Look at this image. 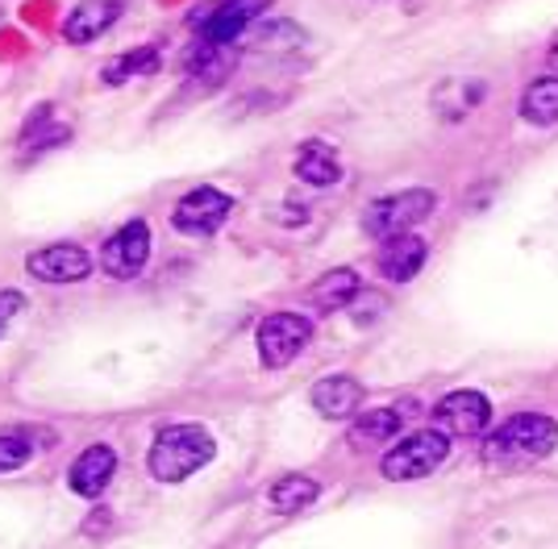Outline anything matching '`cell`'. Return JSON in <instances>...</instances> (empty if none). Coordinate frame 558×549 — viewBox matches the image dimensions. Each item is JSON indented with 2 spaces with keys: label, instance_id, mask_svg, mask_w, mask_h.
<instances>
[{
  "label": "cell",
  "instance_id": "cell-1",
  "mask_svg": "<svg viewBox=\"0 0 558 549\" xmlns=\"http://www.w3.org/2000/svg\"><path fill=\"white\" fill-rule=\"evenodd\" d=\"M217 454V441L201 425H167L150 446V475L159 483H184L201 466H209Z\"/></svg>",
  "mask_w": 558,
  "mask_h": 549
},
{
  "label": "cell",
  "instance_id": "cell-2",
  "mask_svg": "<svg viewBox=\"0 0 558 549\" xmlns=\"http://www.w3.org/2000/svg\"><path fill=\"white\" fill-rule=\"evenodd\" d=\"M558 446V420L542 416V412H521L509 416L496 434H488V457H509V462H534V457L555 454Z\"/></svg>",
  "mask_w": 558,
  "mask_h": 549
},
{
  "label": "cell",
  "instance_id": "cell-3",
  "mask_svg": "<svg viewBox=\"0 0 558 549\" xmlns=\"http://www.w3.org/2000/svg\"><path fill=\"white\" fill-rule=\"evenodd\" d=\"M434 205H438V196L429 187H404V192L379 196V200L363 208V229L379 242H388V237H400L413 225H421L434 212Z\"/></svg>",
  "mask_w": 558,
  "mask_h": 549
},
{
  "label": "cell",
  "instance_id": "cell-4",
  "mask_svg": "<svg viewBox=\"0 0 558 549\" xmlns=\"http://www.w3.org/2000/svg\"><path fill=\"white\" fill-rule=\"evenodd\" d=\"M446 454H450V437L442 429H421V434L400 437L392 450L384 454L379 471H384V479L392 483H413L434 475L446 462Z\"/></svg>",
  "mask_w": 558,
  "mask_h": 549
},
{
  "label": "cell",
  "instance_id": "cell-5",
  "mask_svg": "<svg viewBox=\"0 0 558 549\" xmlns=\"http://www.w3.org/2000/svg\"><path fill=\"white\" fill-rule=\"evenodd\" d=\"M271 4L276 0H217V4H205V9L192 13L196 38L209 46H233Z\"/></svg>",
  "mask_w": 558,
  "mask_h": 549
},
{
  "label": "cell",
  "instance_id": "cell-6",
  "mask_svg": "<svg viewBox=\"0 0 558 549\" xmlns=\"http://www.w3.org/2000/svg\"><path fill=\"white\" fill-rule=\"evenodd\" d=\"M308 342H313V320L301 313H271V317H263L255 333L258 363L267 370H283L301 358V350Z\"/></svg>",
  "mask_w": 558,
  "mask_h": 549
},
{
  "label": "cell",
  "instance_id": "cell-7",
  "mask_svg": "<svg viewBox=\"0 0 558 549\" xmlns=\"http://www.w3.org/2000/svg\"><path fill=\"white\" fill-rule=\"evenodd\" d=\"M230 212H233L230 192H221V187H192L171 208V225H175V233H184V237H213L217 229L230 221Z\"/></svg>",
  "mask_w": 558,
  "mask_h": 549
},
{
  "label": "cell",
  "instance_id": "cell-8",
  "mask_svg": "<svg viewBox=\"0 0 558 549\" xmlns=\"http://www.w3.org/2000/svg\"><path fill=\"white\" fill-rule=\"evenodd\" d=\"M146 263H150V225L142 217L125 221L100 246V271L109 279H138L146 271Z\"/></svg>",
  "mask_w": 558,
  "mask_h": 549
},
{
  "label": "cell",
  "instance_id": "cell-9",
  "mask_svg": "<svg viewBox=\"0 0 558 549\" xmlns=\"http://www.w3.org/2000/svg\"><path fill=\"white\" fill-rule=\"evenodd\" d=\"M93 254L84 251L80 242H54L43 246L25 258V271L34 274L38 283H54V288H68V283H84L93 274Z\"/></svg>",
  "mask_w": 558,
  "mask_h": 549
},
{
  "label": "cell",
  "instance_id": "cell-10",
  "mask_svg": "<svg viewBox=\"0 0 558 549\" xmlns=\"http://www.w3.org/2000/svg\"><path fill=\"white\" fill-rule=\"evenodd\" d=\"M434 420H438V429L446 437H475L488 429L492 420V404L488 395H480V391H450L438 400V408H434Z\"/></svg>",
  "mask_w": 558,
  "mask_h": 549
},
{
  "label": "cell",
  "instance_id": "cell-11",
  "mask_svg": "<svg viewBox=\"0 0 558 549\" xmlns=\"http://www.w3.org/2000/svg\"><path fill=\"white\" fill-rule=\"evenodd\" d=\"M488 80L480 75H459V80H442L434 96H429V109L438 121H466L484 100H488Z\"/></svg>",
  "mask_w": 558,
  "mask_h": 549
},
{
  "label": "cell",
  "instance_id": "cell-12",
  "mask_svg": "<svg viewBox=\"0 0 558 549\" xmlns=\"http://www.w3.org/2000/svg\"><path fill=\"white\" fill-rule=\"evenodd\" d=\"M125 13V0H80L63 22V38L71 46H88L96 42L100 34H109Z\"/></svg>",
  "mask_w": 558,
  "mask_h": 549
},
{
  "label": "cell",
  "instance_id": "cell-13",
  "mask_svg": "<svg viewBox=\"0 0 558 549\" xmlns=\"http://www.w3.org/2000/svg\"><path fill=\"white\" fill-rule=\"evenodd\" d=\"M117 475V450L113 446H105V441H96V446H88L84 454L71 462L68 471V483L75 496H84V500H96L109 483H113Z\"/></svg>",
  "mask_w": 558,
  "mask_h": 549
},
{
  "label": "cell",
  "instance_id": "cell-14",
  "mask_svg": "<svg viewBox=\"0 0 558 549\" xmlns=\"http://www.w3.org/2000/svg\"><path fill=\"white\" fill-rule=\"evenodd\" d=\"M379 274L388 279V283H409L413 274H421V267L429 263V246L413 237V233H400V237H388L384 242V251H379Z\"/></svg>",
  "mask_w": 558,
  "mask_h": 549
},
{
  "label": "cell",
  "instance_id": "cell-15",
  "mask_svg": "<svg viewBox=\"0 0 558 549\" xmlns=\"http://www.w3.org/2000/svg\"><path fill=\"white\" fill-rule=\"evenodd\" d=\"M359 404H363V383L354 375H326L322 383H313V408L329 420L359 416Z\"/></svg>",
  "mask_w": 558,
  "mask_h": 549
},
{
  "label": "cell",
  "instance_id": "cell-16",
  "mask_svg": "<svg viewBox=\"0 0 558 549\" xmlns=\"http://www.w3.org/2000/svg\"><path fill=\"white\" fill-rule=\"evenodd\" d=\"M363 292V279L359 271H350V267H333L326 271L313 288H308V304L317 308V313H342L347 304H354Z\"/></svg>",
  "mask_w": 558,
  "mask_h": 549
},
{
  "label": "cell",
  "instance_id": "cell-17",
  "mask_svg": "<svg viewBox=\"0 0 558 549\" xmlns=\"http://www.w3.org/2000/svg\"><path fill=\"white\" fill-rule=\"evenodd\" d=\"M292 171H296V180L308 183V187H333V183L342 180V162H338V150L329 146V142H304L296 162H292Z\"/></svg>",
  "mask_w": 558,
  "mask_h": 549
},
{
  "label": "cell",
  "instance_id": "cell-18",
  "mask_svg": "<svg viewBox=\"0 0 558 549\" xmlns=\"http://www.w3.org/2000/svg\"><path fill=\"white\" fill-rule=\"evenodd\" d=\"M163 68V50L159 46H134V50H121L113 63L100 68V84L105 88H121L130 80H142V75H155Z\"/></svg>",
  "mask_w": 558,
  "mask_h": 549
},
{
  "label": "cell",
  "instance_id": "cell-19",
  "mask_svg": "<svg viewBox=\"0 0 558 549\" xmlns=\"http://www.w3.org/2000/svg\"><path fill=\"white\" fill-rule=\"evenodd\" d=\"M400 425H404V416L396 408L359 412V416L350 420V446H359V450H379V446H388V441L400 434Z\"/></svg>",
  "mask_w": 558,
  "mask_h": 549
},
{
  "label": "cell",
  "instance_id": "cell-20",
  "mask_svg": "<svg viewBox=\"0 0 558 549\" xmlns=\"http://www.w3.org/2000/svg\"><path fill=\"white\" fill-rule=\"evenodd\" d=\"M317 496H322V483L308 479V475H283V479L271 483V491H267V500H271V508H276L279 516H296V512H304Z\"/></svg>",
  "mask_w": 558,
  "mask_h": 549
},
{
  "label": "cell",
  "instance_id": "cell-21",
  "mask_svg": "<svg viewBox=\"0 0 558 549\" xmlns=\"http://www.w3.org/2000/svg\"><path fill=\"white\" fill-rule=\"evenodd\" d=\"M521 117L530 125H555L558 121V75H537L521 96Z\"/></svg>",
  "mask_w": 558,
  "mask_h": 549
},
{
  "label": "cell",
  "instance_id": "cell-22",
  "mask_svg": "<svg viewBox=\"0 0 558 549\" xmlns=\"http://www.w3.org/2000/svg\"><path fill=\"white\" fill-rule=\"evenodd\" d=\"M68 125H59V117H54V105H38L29 121H25L22 130V150H50V146H59V142H68Z\"/></svg>",
  "mask_w": 558,
  "mask_h": 549
},
{
  "label": "cell",
  "instance_id": "cell-23",
  "mask_svg": "<svg viewBox=\"0 0 558 549\" xmlns=\"http://www.w3.org/2000/svg\"><path fill=\"white\" fill-rule=\"evenodd\" d=\"M29 457H34V446L22 434H0V475H13V471L29 466Z\"/></svg>",
  "mask_w": 558,
  "mask_h": 549
},
{
  "label": "cell",
  "instance_id": "cell-24",
  "mask_svg": "<svg viewBox=\"0 0 558 549\" xmlns=\"http://www.w3.org/2000/svg\"><path fill=\"white\" fill-rule=\"evenodd\" d=\"M22 313H25V296L13 292V288H4V292H0V338L9 333V325L22 317Z\"/></svg>",
  "mask_w": 558,
  "mask_h": 549
},
{
  "label": "cell",
  "instance_id": "cell-25",
  "mask_svg": "<svg viewBox=\"0 0 558 549\" xmlns=\"http://www.w3.org/2000/svg\"><path fill=\"white\" fill-rule=\"evenodd\" d=\"M550 71H555V75H558V42L550 46Z\"/></svg>",
  "mask_w": 558,
  "mask_h": 549
}]
</instances>
